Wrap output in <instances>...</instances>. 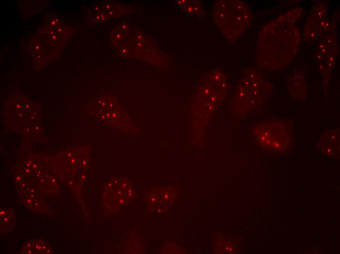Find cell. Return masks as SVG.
Instances as JSON below:
<instances>
[{
  "mask_svg": "<svg viewBox=\"0 0 340 254\" xmlns=\"http://www.w3.org/2000/svg\"><path fill=\"white\" fill-rule=\"evenodd\" d=\"M301 9L294 8L266 24L258 36L255 59L259 67L275 71L284 68L298 50L300 34L295 24Z\"/></svg>",
  "mask_w": 340,
  "mask_h": 254,
  "instance_id": "6da1fadb",
  "label": "cell"
},
{
  "mask_svg": "<svg viewBox=\"0 0 340 254\" xmlns=\"http://www.w3.org/2000/svg\"><path fill=\"white\" fill-rule=\"evenodd\" d=\"M273 86L267 76L253 67L243 73L231 101L232 111L244 116L262 107L270 99Z\"/></svg>",
  "mask_w": 340,
  "mask_h": 254,
  "instance_id": "7a4b0ae2",
  "label": "cell"
},
{
  "mask_svg": "<svg viewBox=\"0 0 340 254\" xmlns=\"http://www.w3.org/2000/svg\"><path fill=\"white\" fill-rule=\"evenodd\" d=\"M212 17L220 32L231 42L243 35L251 21L249 6L240 0H218L213 8Z\"/></svg>",
  "mask_w": 340,
  "mask_h": 254,
  "instance_id": "3957f363",
  "label": "cell"
},
{
  "mask_svg": "<svg viewBox=\"0 0 340 254\" xmlns=\"http://www.w3.org/2000/svg\"><path fill=\"white\" fill-rule=\"evenodd\" d=\"M253 133L262 147L276 152L287 150L293 142L292 124L284 119L265 120L254 127Z\"/></svg>",
  "mask_w": 340,
  "mask_h": 254,
  "instance_id": "277c9868",
  "label": "cell"
},
{
  "mask_svg": "<svg viewBox=\"0 0 340 254\" xmlns=\"http://www.w3.org/2000/svg\"><path fill=\"white\" fill-rule=\"evenodd\" d=\"M227 91L225 74L220 70L211 71L203 81L195 96L196 113L200 112L204 119H207L224 99Z\"/></svg>",
  "mask_w": 340,
  "mask_h": 254,
  "instance_id": "5b68a950",
  "label": "cell"
},
{
  "mask_svg": "<svg viewBox=\"0 0 340 254\" xmlns=\"http://www.w3.org/2000/svg\"><path fill=\"white\" fill-rule=\"evenodd\" d=\"M327 15V5L324 2L319 1L313 5L305 25V38L312 41L322 35L328 26Z\"/></svg>",
  "mask_w": 340,
  "mask_h": 254,
  "instance_id": "8992f818",
  "label": "cell"
},
{
  "mask_svg": "<svg viewBox=\"0 0 340 254\" xmlns=\"http://www.w3.org/2000/svg\"><path fill=\"white\" fill-rule=\"evenodd\" d=\"M286 85L290 96L298 100L306 97V84L304 72L300 69H295L288 75Z\"/></svg>",
  "mask_w": 340,
  "mask_h": 254,
  "instance_id": "52a82bcc",
  "label": "cell"
},
{
  "mask_svg": "<svg viewBox=\"0 0 340 254\" xmlns=\"http://www.w3.org/2000/svg\"><path fill=\"white\" fill-rule=\"evenodd\" d=\"M318 144L321 151L327 154L337 155L340 146L339 128L325 131L320 137Z\"/></svg>",
  "mask_w": 340,
  "mask_h": 254,
  "instance_id": "ba28073f",
  "label": "cell"
},
{
  "mask_svg": "<svg viewBox=\"0 0 340 254\" xmlns=\"http://www.w3.org/2000/svg\"><path fill=\"white\" fill-rule=\"evenodd\" d=\"M321 44L326 50V54L327 55L326 58L322 62V68H321L322 69L321 73L324 80L327 83L336 56V41L332 37L327 38L321 42Z\"/></svg>",
  "mask_w": 340,
  "mask_h": 254,
  "instance_id": "9c48e42d",
  "label": "cell"
},
{
  "mask_svg": "<svg viewBox=\"0 0 340 254\" xmlns=\"http://www.w3.org/2000/svg\"><path fill=\"white\" fill-rule=\"evenodd\" d=\"M189 5H186V10L188 13L194 16L200 15L202 14V5L199 1H187Z\"/></svg>",
  "mask_w": 340,
  "mask_h": 254,
  "instance_id": "30bf717a",
  "label": "cell"
}]
</instances>
